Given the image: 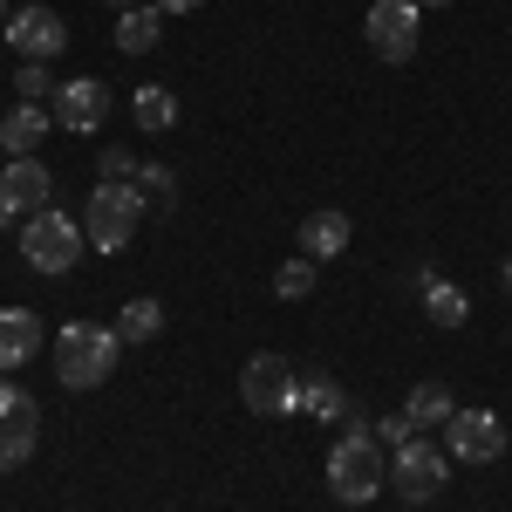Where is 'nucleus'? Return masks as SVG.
Instances as JSON below:
<instances>
[{"mask_svg": "<svg viewBox=\"0 0 512 512\" xmlns=\"http://www.w3.org/2000/svg\"><path fill=\"white\" fill-rule=\"evenodd\" d=\"M117 362H123V335L103 328V321H69L55 335V376H62V390H103Z\"/></svg>", "mask_w": 512, "mask_h": 512, "instance_id": "f257e3e1", "label": "nucleus"}, {"mask_svg": "<svg viewBox=\"0 0 512 512\" xmlns=\"http://www.w3.org/2000/svg\"><path fill=\"white\" fill-rule=\"evenodd\" d=\"M335 253H349V212H308L301 219V260H335Z\"/></svg>", "mask_w": 512, "mask_h": 512, "instance_id": "4468645a", "label": "nucleus"}, {"mask_svg": "<svg viewBox=\"0 0 512 512\" xmlns=\"http://www.w3.org/2000/svg\"><path fill=\"white\" fill-rule=\"evenodd\" d=\"M506 294H512V260H506Z\"/></svg>", "mask_w": 512, "mask_h": 512, "instance_id": "7c9ffc66", "label": "nucleus"}, {"mask_svg": "<svg viewBox=\"0 0 512 512\" xmlns=\"http://www.w3.org/2000/svg\"><path fill=\"white\" fill-rule=\"evenodd\" d=\"M35 424L41 417H0V472H21L35 458Z\"/></svg>", "mask_w": 512, "mask_h": 512, "instance_id": "aec40b11", "label": "nucleus"}, {"mask_svg": "<svg viewBox=\"0 0 512 512\" xmlns=\"http://www.w3.org/2000/svg\"><path fill=\"white\" fill-rule=\"evenodd\" d=\"M144 205H151V198L137 192V185H96L89 205H82L89 246H96V253H123V246L137 239V226H144Z\"/></svg>", "mask_w": 512, "mask_h": 512, "instance_id": "7ed1b4c3", "label": "nucleus"}, {"mask_svg": "<svg viewBox=\"0 0 512 512\" xmlns=\"http://www.w3.org/2000/svg\"><path fill=\"white\" fill-rule=\"evenodd\" d=\"M55 130V117L41 110V103H14L7 117H0V151H14V158H28V151H41V137Z\"/></svg>", "mask_w": 512, "mask_h": 512, "instance_id": "ddd939ff", "label": "nucleus"}, {"mask_svg": "<svg viewBox=\"0 0 512 512\" xmlns=\"http://www.w3.org/2000/svg\"><path fill=\"white\" fill-rule=\"evenodd\" d=\"M417 7H451V0H417Z\"/></svg>", "mask_w": 512, "mask_h": 512, "instance_id": "c756f323", "label": "nucleus"}, {"mask_svg": "<svg viewBox=\"0 0 512 512\" xmlns=\"http://www.w3.org/2000/svg\"><path fill=\"white\" fill-rule=\"evenodd\" d=\"M137 192L151 198V205H171V192H178V178H171L164 164H144V171H137Z\"/></svg>", "mask_w": 512, "mask_h": 512, "instance_id": "393cba45", "label": "nucleus"}, {"mask_svg": "<svg viewBox=\"0 0 512 512\" xmlns=\"http://www.w3.org/2000/svg\"><path fill=\"white\" fill-rule=\"evenodd\" d=\"M158 35H164V14L144 0V7H123V14H117V35H110V41H117L123 55H151Z\"/></svg>", "mask_w": 512, "mask_h": 512, "instance_id": "dca6fc26", "label": "nucleus"}, {"mask_svg": "<svg viewBox=\"0 0 512 512\" xmlns=\"http://www.w3.org/2000/svg\"><path fill=\"white\" fill-rule=\"evenodd\" d=\"M82 253H89V233H82V219L69 212H35V219H21V260L35 267V274H69Z\"/></svg>", "mask_w": 512, "mask_h": 512, "instance_id": "20e7f679", "label": "nucleus"}, {"mask_svg": "<svg viewBox=\"0 0 512 512\" xmlns=\"http://www.w3.org/2000/svg\"><path fill=\"white\" fill-rule=\"evenodd\" d=\"M444 478H451V451H444V444L410 437V444H396V451H390V485L410 499V506H431L437 492H444Z\"/></svg>", "mask_w": 512, "mask_h": 512, "instance_id": "423d86ee", "label": "nucleus"}, {"mask_svg": "<svg viewBox=\"0 0 512 512\" xmlns=\"http://www.w3.org/2000/svg\"><path fill=\"white\" fill-rule=\"evenodd\" d=\"M96 171H103V185H137L144 164L130 158V151H96Z\"/></svg>", "mask_w": 512, "mask_h": 512, "instance_id": "b1692460", "label": "nucleus"}, {"mask_svg": "<svg viewBox=\"0 0 512 512\" xmlns=\"http://www.w3.org/2000/svg\"><path fill=\"white\" fill-rule=\"evenodd\" d=\"M130 123H137L144 137H164V130L178 123V96H171L164 82H144V89H130Z\"/></svg>", "mask_w": 512, "mask_h": 512, "instance_id": "2eb2a0df", "label": "nucleus"}, {"mask_svg": "<svg viewBox=\"0 0 512 512\" xmlns=\"http://www.w3.org/2000/svg\"><path fill=\"white\" fill-rule=\"evenodd\" d=\"M0 28H7V0H0Z\"/></svg>", "mask_w": 512, "mask_h": 512, "instance_id": "2f4dec72", "label": "nucleus"}, {"mask_svg": "<svg viewBox=\"0 0 512 512\" xmlns=\"http://www.w3.org/2000/svg\"><path fill=\"white\" fill-rule=\"evenodd\" d=\"M158 14H192V7H205V0H151Z\"/></svg>", "mask_w": 512, "mask_h": 512, "instance_id": "cd10ccee", "label": "nucleus"}, {"mask_svg": "<svg viewBox=\"0 0 512 512\" xmlns=\"http://www.w3.org/2000/svg\"><path fill=\"white\" fill-rule=\"evenodd\" d=\"M417 28H424V7H417V0H369L362 35H369V48H376L383 62H410V55H417Z\"/></svg>", "mask_w": 512, "mask_h": 512, "instance_id": "0eeeda50", "label": "nucleus"}, {"mask_svg": "<svg viewBox=\"0 0 512 512\" xmlns=\"http://www.w3.org/2000/svg\"><path fill=\"white\" fill-rule=\"evenodd\" d=\"M0 226H7V205H0Z\"/></svg>", "mask_w": 512, "mask_h": 512, "instance_id": "473e14b6", "label": "nucleus"}, {"mask_svg": "<svg viewBox=\"0 0 512 512\" xmlns=\"http://www.w3.org/2000/svg\"><path fill=\"white\" fill-rule=\"evenodd\" d=\"M383 485H390L383 437L369 431V424H349V437H335V451H328V492H335L342 506H369Z\"/></svg>", "mask_w": 512, "mask_h": 512, "instance_id": "f03ea898", "label": "nucleus"}, {"mask_svg": "<svg viewBox=\"0 0 512 512\" xmlns=\"http://www.w3.org/2000/svg\"><path fill=\"white\" fill-rule=\"evenodd\" d=\"M444 451H451L458 465H499V458H506V424H499L492 410H458V417L444 424Z\"/></svg>", "mask_w": 512, "mask_h": 512, "instance_id": "6e6552de", "label": "nucleus"}, {"mask_svg": "<svg viewBox=\"0 0 512 512\" xmlns=\"http://www.w3.org/2000/svg\"><path fill=\"white\" fill-rule=\"evenodd\" d=\"M301 410L321 417V424H342V417H349V396H342L335 376H301Z\"/></svg>", "mask_w": 512, "mask_h": 512, "instance_id": "6ab92c4d", "label": "nucleus"}, {"mask_svg": "<svg viewBox=\"0 0 512 512\" xmlns=\"http://www.w3.org/2000/svg\"><path fill=\"white\" fill-rule=\"evenodd\" d=\"M48 192H55V178H48L41 158H7V171H0V205H7V219L48 212Z\"/></svg>", "mask_w": 512, "mask_h": 512, "instance_id": "9b49d317", "label": "nucleus"}, {"mask_svg": "<svg viewBox=\"0 0 512 512\" xmlns=\"http://www.w3.org/2000/svg\"><path fill=\"white\" fill-rule=\"evenodd\" d=\"M62 82H48V62H21V76H14V96L21 103H41V96H55Z\"/></svg>", "mask_w": 512, "mask_h": 512, "instance_id": "5701e85b", "label": "nucleus"}, {"mask_svg": "<svg viewBox=\"0 0 512 512\" xmlns=\"http://www.w3.org/2000/svg\"><path fill=\"white\" fill-rule=\"evenodd\" d=\"M7 41H14L21 62H48V55L69 48V28H62L55 7H14V14H7Z\"/></svg>", "mask_w": 512, "mask_h": 512, "instance_id": "9d476101", "label": "nucleus"}, {"mask_svg": "<svg viewBox=\"0 0 512 512\" xmlns=\"http://www.w3.org/2000/svg\"><path fill=\"white\" fill-rule=\"evenodd\" d=\"M0 417H41V410H35V396L21 390L14 376H0Z\"/></svg>", "mask_w": 512, "mask_h": 512, "instance_id": "a878e982", "label": "nucleus"}, {"mask_svg": "<svg viewBox=\"0 0 512 512\" xmlns=\"http://www.w3.org/2000/svg\"><path fill=\"white\" fill-rule=\"evenodd\" d=\"M274 294L280 301H308V294H315V260H287L274 274Z\"/></svg>", "mask_w": 512, "mask_h": 512, "instance_id": "4be33fe9", "label": "nucleus"}, {"mask_svg": "<svg viewBox=\"0 0 512 512\" xmlns=\"http://www.w3.org/2000/svg\"><path fill=\"white\" fill-rule=\"evenodd\" d=\"M48 117H55V130H76V137H89V130H103V117H110V89H103L96 76H69L62 89H55Z\"/></svg>", "mask_w": 512, "mask_h": 512, "instance_id": "1a4fd4ad", "label": "nucleus"}, {"mask_svg": "<svg viewBox=\"0 0 512 512\" xmlns=\"http://www.w3.org/2000/svg\"><path fill=\"white\" fill-rule=\"evenodd\" d=\"M117 335H123V342H151V335H164V308L151 301V294H137V301H123V315H117Z\"/></svg>", "mask_w": 512, "mask_h": 512, "instance_id": "412c9836", "label": "nucleus"}, {"mask_svg": "<svg viewBox=\"0 0 512 512\" xmlns=\"http://www.w3.org/2000/svg\"><path fill=\"white\" fill-rule=\"evenodd\" d=\"M239 396H246L253 417H287V410H301V376H294L287 355L260 349L246 369H239Z\"/></svg>", "mask_w": 512, "mask_h": 512, "instance_id": "39448f33", "label": "nucleus"}, {"mask_svg": "<svg viewBox=\"0 0 512 512\" xmlns=\"http://www.w3.org/2000/svg\"><path fill=\"white\" fill-rule=\"evenodd\" d=\"M110 7H117V14H123V7H144V0H110Z\"/></svg>", "mask_w": 512, "mask_h": 512, "instance_id": "c85d7f7f", "label": "nucleus"}, {"mask_svg": "<svg viewBox=\"0 0 512 512\" xmlns=\"http://www.w3.org/2000/svg\"><path fill=\"white\" fill-rule=\"evenodd\" d=\"M376 437H383V444H390V451H396V444H410V437H417V431H410V417L396 410V417H383V424H376Z\"/></svg>", "mask_w": 512, "mask_h": 512, "instance_id": "bb28decb", "label": "nucleus"}, {"mask_svg": "<svg viewBox=\"0 0 512 512\" xmlns=\"http://www.w3.org/2000/svg\"><path fill=\"white\" fill-rule=\"evenodd\" d=\"M424 315H431L437 328H465V321H472V294L451 287V280H431V287H424Z\"/></svg>", "mask_w": 512, "mask_h": 512, "instance_id": "a211bd4d", "label": "nucleus"}, {"mask_svg": "<svg viewBox=\"0 0 512 512\" xmlns=\"http://www.w3.org/2000/svg\"><path fill=\"white\" fill-rule=\"evenodd\" d=\"M403 417H410V431H431V424H451V417H458V396L444 390V383H417V390L403 396Z\"/></svg>", "mask_w": 512, "mask_h": 512, "instance_id": "f3484780", "label": "nucleus"}, {"mask_svg": "<svg viewBox=\"0 0 512 512\" xmlns=\"http://www.w3.org/2000/svg\"><path fill=\"white\" fill-rule=\"evenodd\" d=\"M41 315L35 308H0V376H14V369H28L41 355Z\"/></svg>", "mask_w": 512, "mask_h": 512, "instance_id": "f8f14e48", "label": "nucleus"}]
</instances>
